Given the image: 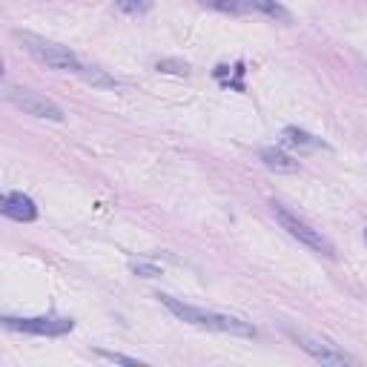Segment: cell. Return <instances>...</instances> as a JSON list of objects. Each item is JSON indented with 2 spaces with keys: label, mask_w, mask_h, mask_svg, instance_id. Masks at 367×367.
Listing matches in <instances>:
<instances>
[{
  "label": "cell",
  "mask_w": 367,
  "mask_h": 367,
  "mask_svg": "<svg viewBox=\"0 0 367 367\" xmlns=\"http://www.w3.org/2000/svg\"><path fill=\"white\" fill-rule=\"evenodd\" d=\"M175 319L187 321V324H195V327H204V330H215V333H229V336H241V338H256V327L244 319H235V316H227V313H212V310H204V307H192V304H184L167 293H158L155 296Z\"/></svg>",
  "instance_id": "6da1fadb"
},
{
  "label": "cell",
  "mask_w": 367,
  "mask_h": 367,
  "mask_svg": "<svg viewBox=\"0 0 367 367\" xmlns=\"http://www.w3.org/2000/svg\"><path fill=\"white\" fill-rule=\"evenodd\" d=\"M12 38L21 43V49H26L41 66L46 69H58V72H83V63L78 61V55L69 49V46H61L55 41H46L41 35H32V32H21L15 29Z\"/></svg>",
  "instance_id": "7a4b0ae2"
},
{
  "label": "cell",
  "mask_w": 367,
  "mask_h": 367,
  "mask_svg": "<svg viewBox=\"0 0 367 367\" xmlns=\"http://www.w3.org/2000/svg\"><path fill=\"white\" fill-rule=\"evenodd\" d=\"M4 100L12 103L15 109H21L24 115H32V118H43V120H55V124H63L66 120V112L49 100L46 95L41 92H32L26 86H15V83H4Z\"/></svg>",
  "instance_id": "3957f363"
},
{
  "label": "cell",
  "mask_w": 367,
  "mask_h": 367,
  "mask_svg": "<svg viewBox=\"0 0 367 367\" xmlns=\"http://www.w3.org/2000/svg\"><path fill=\"white\" fill-rule=\"evenodd\" d=\"M273 215H276V221L281 224V229H287V235H293L296 241H301L304 247H310V250H316V253H321V256H327V259H336V247H333V244H330L319 229H313L307 221H301L299 215H293L284 204H276V201H273Z\"/></svg>",
  "instance_id": "277c9868"
},
{
  "label": "cell",
  "mask_w": 367,
  "mask_h": 367,
  "mask_svg": "<svg viewBox=\"0 0 367 367\" xmlns=\"http://www.w3.org/2000/svg\"><path fill=\"white\" fill-rule=\"evenodd\" d=\"M281 330H284V336H290L310 358H316V361H321V364H356V358H353L350 353L338 350V347H336L333 341H327V338H319V336H313V333L296 330V327H290V324H284Z\"/></svg>",
  "instance_id": "5b68a950"
},
{
  "label": "cell",
  "mask_w": 367,
  "mask_h": 367,
  "mask_svg": "<svg viewBox=\"0 0 367 367\" xmlns=\"http://www.w3.org/2000/svg\"><path fill=\"white\" fill-rule=\"evenodd\" d=\"M6 330H18V333H29V336H66L75 330V321L72 319H63V316H35V319H15V316H4Z\"/></svg>",
  "instance_id": "8992f818"
},
{
  "label": "cell",
  "mask_w": 367,
  "mask_h": 367,
  "mask_svg": "<svg viewBox=\"0 0 367 367\" xmlns=\"http://www.w3.org/2000/svg\"><path fill=\"white\" fill-rule=\"evenodd\" d=\"M0 212L12 221H21V224H29L38 218V207L26 192H4V198H0Z\"/></svg>",
  "instance_id": "52a82bcc"
},
{
  "label": "cell",
  "mask_w": 367,
  "mask_h": 367,
  "mask_svg": "<svg viewBox=\"0 0 367 367\" xmlns=\"http://www.w3.org/2000/svg\"><path fill=\"white\" fill-rule=\"evenodd\" d=\"M259 158H262V164H264L270 172H281V175L299 172V161L290 158V155H287L284 150H279V147H264V150L259 153Z\"/></svg>",
  "instance_id": "ba28073f"
},
{
  "label": "cell",
  "mask_w": 367,
  "mask_h": 367,
  "mask_svg": "<svg viewBox=\"0 0 367 367\" xmlns=\"http://www.w3.org/2000/svg\"><path fill=\"white\" fill-rule=\"evenodd\" d=\"M244 9H253V12H262L264 18L270 21H279V24H293V15L276 4V0H244Z\"/></svg>",
  "instance_id": "9c48e42d"
},
{
  "label": "cell",
  "mask_w": 367,
  "mask_h": 367,
  "mask_svg": "<svg viewBox=\"0 0 367 367\" xmlns=\"http://www.w3.org/2000/svg\"><path fill=\"white\" fill-rule=\"evenodd\" d=\"M281 141H284L287 147H296V150H316V147H324L319 138H313L310 133H304V130H299V127H284Z\"/></svg>",
  "instance_id": "30bf717a"
},
{
  "label": "cell",
  "mask_w": 367,
  "mask_h": 367,
  "mask_svg": "<svg viewBox=\"0 0 367 367\" xmlns=\"http://www.w3.org/2000/svg\"><path fill=\"white\" fill-rule=\"evenodd\" d=\"M81 78H83L89 86H98V89H115V86H118L115 78H109L103 69H95V66H83Z\"/></svg>",
  "instance_id": "8fae6325"
},
{
  "label": "cell",
  "mask_w": 367,
  "mask_h": 367,
  "mask_svg": "<svg viewBox=\"0 0 367 367\" xmlns=\"http://www.w3.org/2000/svg\"><path fill=\"white\" fill-rule=\"evenodd\" d=\"M207 9H215L221 15H241L244 12V0H201Z\"/></svg>",
  "instance_id": "7c38bea8"
},
{
  "label": "cell",
  "mask_w": 367,
  "mask_h": 367,
  "mask_svg": "<svg viewBox=\"0 0 367 367\" xmlns=\"http://www.w3.org/2000/svg\"><path fill=\"white\" fill-rule=\"evenodd\" d=\"M95 356H100V358H106V361H115V364H141V361H138V358H133V356L112 353V350H95Z\"/></svg>",
  "instance_id": "4fadbf2b"
},
{
  "label": "cell",
  "mask_w": 367,
  "mask_h": 367,
  "mask_svg": "<svg viewBox=\"0 0 367 367\" xmlns=\"http://www.w3.org/2000/svg\"><path fill=\"white\" fill-rule=\"evenodd\" d=\"M158 72H172V75H190V66L181 61H158Z\"/></svg>",
  "instance_id": "5bb4252c"
},
{
  "label": "cell",
  "mask_w": 367,
  "mask_h": 367,
  "mask_svg": "<svg viewBox=\"0 0 367 367\" xmlns=\"http://www.w3.org/2000/svg\"><path fill=\"white\" fill-rule=\"evenodd\" d=\"M118 9L127 12V15H135V12L147 9V0H118Z\"/></svg>",
  "instance_id": "9a60e30c"
},
{
  "label": "cell",
  "mask_w": 367,
  "mask_h": 367,
  "mask_svg": "<svg viewBox=\"0 0 367 367\" xmlns=\"http://www.w3.org/2000/svg\"><path fill=\"white\" fill-rule=\"evenodd\" d=\"M133 273H135V276H141V279H158V276H161V270H158L155 264H144V262L133 264Z\"/></svg>",
  "instance_id": "2e32d148"
},
{
  "label": "cell",
  "mask_w": 367,
  "mask_h": 367,
  "mask_svg": "<svg viewBox=\"0 0 367 367\" xmlns=\"http://www.w3.org/2000/svg\"><path fill=\"white\" fill-rule=\"evenodd\" d=\"M364 241H367V227H364Z\"/></svg>",
  "instance_id": "e0dca14e"
}]
</instances>
